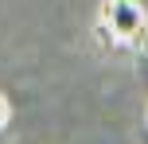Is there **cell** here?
Listing matches in <instances>:
<instances>
[{
	"label": "cell",
	"mask_w": 148,
	"mask_h": 144,
	"mask_svg": "<svg viewBox=\"0 0 148 144\" xmlns=\"http://www.w3.org/2000/svg\"><path fill=\"white\" fill-rule=\"evenodd\" d=\"M8 125H12V105H8V98L0 93V132H4Z\"/></svg>",
	"instance_id": "obj_2"
},
{
	"label": "cell",
	"mask_w": 148,
	"mask_h": 144,
	"mask_svg": "<svg viewBox=\"0 0 148 144\" xmlns=\"http://www.w3.org/2000/svg\"><path fill=\"white\" fill-rule=\"evenodd\" d=\"M97 31L105 39H117V43H136L148 31V16H144V8L136 0H105Z\"/></svg>",
	"instance_id": "obj_1"
}]
</instances>
